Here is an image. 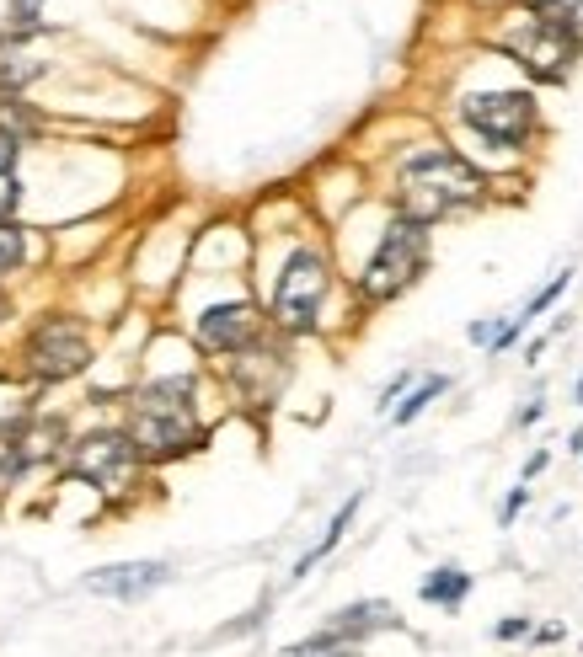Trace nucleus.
Segmentation results:
<instances>
[{
    "label": "nucleus",
    "instance_id": "f257e3e1",
    "mask_svg": "<svg viewBox=\"0 0 583 657\" xmlns=\"http://www.w3.org/2000/svg\"><path fill=\"white\" fill-rule=\"evenodd\" d=\"M284 246L263 252V273H257V300L268 310V326L289 342L321 337L332 316V294H337V257L332 246L311 236V225L279 230Z\"/></svg>",
    "mask_w": 583,
    "mask_h": 657
},
{
    "label": "nucleus",
    "instance_id": "f03ea898",
    "mask_svg": "<svg viewBox=\"0 0 583 657\" xmlns=\"http://www.w3.org/2000/svg\"><path fill=\"white\" fill-rule=\"evenodd\" d=\"M124 433L134 438L145 465H172L193 449H204L209 417H204V380L193 364L182 369H150L124 396Z\"/></svg>",
    "mask_w": 583,
    "mask_h": 657
},
{
    "label": "nucleus",
    "instance_id": "7ed1b4c3",
    "mask_svg": "<svg viewBox=\"0 0 583 657\" xmlns=\"http://www.w3.org/2000/svg\"><path fill=\"white\" fill-rule=\"evenodd\" d=\"M487 198H493V177H487L466 150L444 145V139L407 145L391 161L386 203L391 209H402V214H412V219H423V225L466 219V214H477Z\"/></svg>",
    "mask_w": 583,
    "mask_h": 657
},
{
    "label": "nucleus",
    "instance_id": "20e7f679",
    "mask_svg": "<svg viewBox=\"0 0 583 657\" xmlns=\"http://www.w3.org/2000/svg\"><path fill=\"white\" fill-rule=\"evenodd\" d=\"M428 257H434V225L412 219L402 209H380L375 230H370V246L364 257L354 262V294L359 305H396L407 289H418V278L428 273Z\"/></svg>",
    "mask_w": 583,
    "mask_h": 657
},
{
    "label": "nucleus",
    "instance_id": "39448f33",
    "mask_svg": "<svg viewBox=\"0 0 583 657\" xmlns=\"http://www.w3.org/2000/svg\"><path fill=\"white\" fill-rule=\"evenodd\" d=\"M198 278H209L214 294L209 300H188V294H182V305H188L193 348L204 353L209 364H230L236 353L257 348V342L273 332L263 300L241 284V273H198Z\"/></svg>",
    "mask_w": 583,
    "mask_h": 657
},
{
    "label": "nucleus",
    "instance_id": "423d86ee",
    "mask_svg": "<svg viewBox=\"0 0 583 657\" xmlns=\"http://www.w3.org/2000/svg\"><path fill=\"white\" fill-rule=\"evenodd\" d=\"M455 118L493 155H525L541 134V102L530 86H477L455 97Z\"/></svg>",
    "mask_w": 583,
    "mask_h": 657
},
{
    "label": "nucleus",
    "instance_id": "0eeeda50",
    "mask_svg": "<svg viewBox=\"0 0 583 657\" xmlns=\"http://www.w3.org/2000/svg\"><path fill=\"white\" fill-rule=\"evenodd\" d=\"M22 369L33 374V385H65L75 374L97 369V337H91V326L81 316H70V310H43V316L27 326Z\"/></svg>",
    "mask_w": 583,
    "mask_h": 657
},
{
    "label": "nucleus",
    "instance_id": "6e6552de",
    "mask_svg": "<svg viewBox=\"0 0 583 657\" xmlns=\"http://www.w3.org/2000/svg\"><path fill=\"white\" fill-rule=\"evenodd\" d=\"M140 449L124 428H91V433H70L65 444V481L91 487L102 503H118L134 481H140Z\"/></svg>",
    "mask_w": 583,
    "mask_h": 657
},
{
    "label": "nucleus",
    "instance_id": "1a4fd4ad",
    "mask_svg": "<svg viewBox=\"0 0 583 657\" xmlns=\"http://www.w3.org/2000/svg\"><path fill=\"white\" fill-rule=\"evenodd\" d=\"M498 49H503V59H514V65L530 75V86H562L567 75H573L578 54H583V38L567 22L530 6L525 17L498 38Z\"/></svg>",
    "mask_w": 583,
    "mask_h": 657
},
{
    "label": "nucleus",
    "instance_id": "9d476101",
    "mask_svg": "<svg viewBox=\"0 0 583 657\" xmlns=\"http://www.w3.org/2000/svg\"><path fill=\"white\" fill-rule=\"evenodd\" d=\"M225 369V385L230 396H236L241 406H252V412H268V406H279V396L289 390V380H295V358H289V337L268 332L257 348L236 353Z\"/></svg>",
    "mask_w": 583,
    "mask_h": 657
},
{
    "label": "nucleus",
    "instance_id": "9b49d317",
    "mask_svg": "<svg viewBox=\"0 0 583 657\" xmlns=\"http://www.w3.org/2000/svg\"><path fill=\"white\" fill-rule=\"evenodd\" d=\"M166 583H177V567L161 556L150 561H113V567H97L81 577L86 593H97V599H113V604H145L150 593H161Z\"/></svg>",
    "mask_w": 583,
    "mask_h": 657
},
{
    "label": "nucleus",
    "instance_id": "f8f14e48",
    "mask_svg": "<svg viewBox=\"0 0 583 657\" xmlns=\"http://www.w3.org/2000/svg\"><path fill=\"white\" fill-rule=\"evenodd\" d=\"M43 33H0V97H22L33 81L49 75V59L38 54Z\"/></svg>",
    "mask_w": 583,
    "mask_h": 657
},
{
    "label": "nucleus",
    "instance_id": "ddd939ff",
    "mask_svg": "<svg viewBox=\"0 0 583 657\" xmlns=\"http://www.w3.org/2000/svg\"><path fill=\"white\" fill-rule=\"evenodd\" d=\"M327 625L337 636L348 641V647H364L370 636H386V631H402V615H396L391 599H354L343 609H332Z\"/></svg>",
    "mask_w": 583,
    "mask_h": 657
},
{
    "label": "nucleus",
    "instance_id": "4468645a",
    "mask_svg": "<svg viewBox=\"0 0 583 657\" xmlns=\"http://www.w3.org/2000/svg\"><path fill=\"white\" fill-rule=\"evenodd\" d=\"M471 593H477V577L460 567V561H439V567H428L418 577V604L439 609V615H460Z\"/></svg>",
    "mask_w": 583,
    "mask_h": 657
},
{
    "label": "nucleus",
    "instance_id": "2eb2a0df",
    "mask_svg": "<svg viewBox=\"0 0 583 657\" xmlns=\"http://www.w3.org/2000/svg\"><path fill=\"white\" fill-rule=\"evenodd\" d=\"M359 508H364V487H359V492H348L343 503H337V513H332V519H327V529H321V540H316L311 551H305V556L295 561V567H289V583H305V577H311V572L321 567V561H327V556L337 551V545L348 540V529H354Z\"/></svg>",
    "mask_w": 583,
    "mask_h": 657
},
{
    "label": "nucleus",
    "instance_id": "dca6fc26",
    "mask_svg": "<svg viewBox=\"0 0 583 657\" xmlns=\"http://www.w3.org/2000/svg\"><path fill=\"white\" fill-rule=\"evenodd\" d=\"M450 385H455L450 374H423V380L407 390V401L391 412V428H412V422H418V417H423V412H428V406H434L439 396H450Z\"/></svg>",
    "mask_w": 583,
    "mask_h": 657
},
{
    "label": "nucleus",
    "instance_id": "f3484780",
    "mask_svg": "<svg viewBox=\"0 0 583 657\" xmlns=\"http://www.w3.org/2000/svg\"><path fill=\"white\" fill-rule=\"evenodd\" d=\"M27 257H33V236H27V225L22 219H0V284H6L11 273H22Z\"/></svg>",
    "mask_w": 583,
    "mask_h": 657
},
{
    "label": "nucleus",
    "instance_id": "a211bd4d",
    "mask_svg": "<svg viewBox=\"0 0 583 657\" xmlns=\"http://www.w3.org/2000/svg\"><path fill=\"white\" fill-rule=\"evenodd\" d=\"M0 134H17L22 145H33V139L43 134V118L22 97H0Z\"/></svg>",
    "mask_w": 583,
    "mask_h": 657
},
{
    "label": "nucleus",
    "instance_id": "6ab92c4d",
    "mask_svg": "<svg viewBox=\"0 0 583 657\" xmlns=\"http://www.w3.org/2000/svg\"><path fill=\"white\" fill-rule=\"evenodd\" d=\"M337 647H348V641H343V636H337V631H332V625H327V620H321V625H316V631H311V636H300V641H289V647H279V652H273V657H327V652H337Z\"/></svg>",
    "mask_w": 583,
    "mask_h": 657
},
{
    "label": "nucleus",
    "instance_id": "aec40b11",
    "mask_svg": "<svg viewBox=\"0 0 583 657\" xmlns=\"http://www.w3.org/2000/svg\"><path fill=\"white\" fill-rule=\"evenodd\" d=\"M418 380H423V374H418V369H402V374H391V380H386V385H380V396H375V412H380V417H391V412H396V406H402V401H407V390H412V385H418Z\"/></svg>",
    "mask_w": 583,
    "mask_h": 657
},
{
    "label": "nucleus",
    "instance_id": "412c9836",
    "mask_svg": "<svg viewBox=\"0 0 583 657\" xmlns=\"http://www.w3.org/2000/svg\"><path fill=\"white\" fill-rule=\"evenodd\" d=\"M535 625H541L535 615H503V620L493 625V641H503V647H514V641H519V647H530Z\"/></svg>",
    "mask_w": 583,
    "mask_h": 657
},
{
    "label": "nucleus",
    "instance_id": "4be33fe9",
    "mask_svg": "<svg viewBox=\"0 0 583 657\" xmlns=\"http://www.w3.org/2000/svg\"><path fill=\"white\" fill-rule=\"evenodd\" d=\"M43 6H49V0H11L6 6L11 33H43Z\"/></svg>",
    "mask_w": 583,
    "mask_h": 657
},
{
    "label": "nucleus",
    "instance_id": "5701e85b",
    "mask_svg": "<svg viewBox=\"0 0 583 657\" xmlns=\"http://www.w3.org/2000/svg\"><path fill=\"white\" fill-rule=\"evenodd\" d=\"M530 508V481H519V487H509V497L498 503V529H514V519Z\"/></svg>",
    "mask_w": 583,
    "mask_h": 657
},
{
    "label": "nucleus",
    "instance_id": "b1692460",
    "mask_svg": "<svg viewBox=\"0 0 583 657\" xmlns=\"http://www.w3.org/2000/svg\"><path fill=\"white\" fill-rule=\"evenodd\" d=\"M503 321H509V316H477V321L466 326V342H471V348H493V337L503 332Z\"/></svg>",
    "mask_w": 583,
    "mask_h": 657
},
{
    "label": "nucleus",
    "instance_id": "393cba45",
    "mask_svg": "<svg viewBox=\"0 0 583 657\" xmlns=\"http://www.w3.org/2000/svg\"><path fill=\"white\" fill-rule=\"evenodd\" d=\"M22 139L17 134H0V182H11V177H17V166H22Z\"/></svg>",
    "mask_w": 583,
    "mask_h": 657
},
{
    "label": "nucleus",
    "instance_id": "a878e982",
    "mask_svg": "<svg viewBox=\"0 0 583 657\" xmlns=\"http://www.w3.org/2000/svg\"><path fill=\"white\" fill-rule=\"evenodd\" d=\"M567 326H573V316H557V321H551V326H546V332H541V337H530V342H525V364H541V353H546V342H551V337H562V332H567Z\"/></svg>",
    "mask_w": 583,
    "mask_h": 657
},
{
    "label": "nucleus",
    "instance_id": "bb28decb",
    "mask_svg": "<svg viewBox=\"0 0 583 657\" xmlns=\"http://www.w3.org/2000/svg\"><path fill=\"white\" fill-rule=\"evenodd\" d=\"M557 641H567V625L562 620H541L530 636V647H557Z\"/></svg>",
    "mask_w": 583,
    "mask_h": 657
},
{
    "label": "nucleus",
    "instance_id": "cd10ccee",
    "mask_svg": "<svg viewBox=\"0 0 583 657\" xmlns=\"http://www.w3.org/2000/svg\"><path fill=\"white\" fill-rule=\"evenodd\" d=\"M541 417H546V396H530V401L514 412V428H535Z\"/></svg>",
    "mask_w": 583,
    "mask_h": 657
},
{
    "label": "nucleus",
    "instance_id": "c85d7f7f",
    "mask_svg": "<svg viewBox=\"0 0 583 657\" xmlns=\"http://www.w3.org/2000/svg\"><path fill=\"white\" fill-rule=\"evenodd\" d=\"M546 465H551V449H535V455L525 460V471H519V481H535V476L546 471Z\"/></svg>",
    "mask_w": 583,
    "mask_h": 657
},
{
    "label": "nucleus",
    "instance_id": "c756f323",
    "mask_svg": "<svg viewBox=\"0 0 583 657\" xmlns=\"http://www.w3.org/2000/svg\"><path fill=\"white\" fill-rule=\"evenodd\" d=\"M562 449H567V455H583V422H578V428L562 438Z\"/></svg>",
    "mask_w": 583,
    "mask_h": 657
},
{
    "label": "nucleus",
    "instance_id": "7c9ffc66",
    "mask_svg": "<svg viewBox=\"0 0 583 657\" xmlns=\"http://www.w3.org/2000/svg\"><path fill=\"white\" fill-rule=\"evenodd\" d=\"M11 316H17V305H11V300H6V294H0V326H6Z\"/></svg>",
    "mask_w": 583,
    "mask_h": 657
},
{
    "label": "nucleus",
    "instance_id": "2f4dec72",
    "mask_svg": "<svg viewBox=\"0 0 583 657\" xmlns=\"http://www.w3.org/2000/svg\"><path fill=\"white\" fill-rule=\"evenodd\" d=\"M364 647H337V652H327V657H359Z\"/></svg>",
    "mask_w": 583,
    "mask_h": 657
},
{
    "label": "nucleus",
    "instance_id": "473e14b6",
    "mask_svg": "<svg viewBox=\"0 0 583 657\" xmlns=\"http://www.w3.org/2000/svg\"><path fill=\"white\" fill-rule=\"evenodd\" d=\"M573 401L583 406V374H578V380H573Z\"/></svg>",
    "mask_w": 583,
    "mask_h": 657
}]
</instances>
